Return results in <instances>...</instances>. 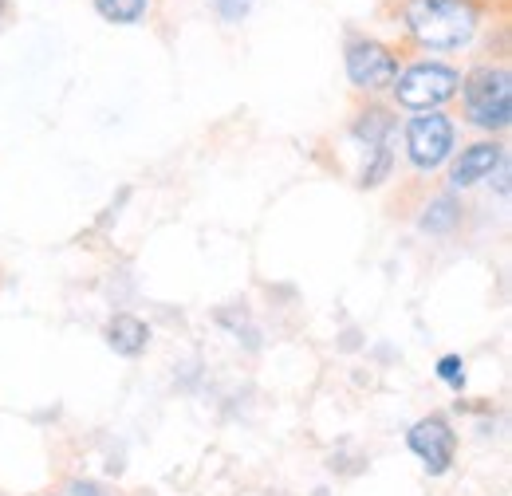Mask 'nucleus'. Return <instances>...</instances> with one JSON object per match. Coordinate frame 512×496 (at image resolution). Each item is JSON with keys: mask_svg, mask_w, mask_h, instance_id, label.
Instances as JSON below:
<instances>
[{"mask_svg": "<svg viewBox=\"0 0 512 496\" xmlns=\"http://www.w3.org/2000/svg\"><path fill=\"white\" fill-rule=\"evenodd\" d=\"M402 146H406V162L414 170L434 174L457 154V123L446 111H418L402 130Z\"/></svg>", "mask_w": 512, "mask_h": 496, "instance_id": "4", "label": "nucleus"}, {"mask_svg": "<svg viewBox=\"0 0 512 496\" xmlns=\"http://www.w3.org/2000/svg\"><path fill=\"white\" fill-rule=\"evenodd\" d=\"M402 32L426 52L465 48L481 28L477 0H402L398 4Z\"/></svg>", "mask_w": 512, "mask_h": 496, "instance_id": "1", "label": "nucleus"}, {"mask_svg": "<svg viewBox=\"0 0 512 496\" xmlns=\"http://www.w3.org/2000/svg\"><path fill=\"white\" fill-rule=\"evenodd\" d=\"M67 496H107V489L95 485V481H71V485H67Z\"/></svg>", "mask_w": 512, "mask_h": 496, "instance_id": "14", "label": "nucleus"}, {"mask_svg": "<svg viewBox=\"0 0 512 496\" xmlns=\"http://www.w3.org/2000/svg\"><path fill=\"white\" fill-rule=\"evenodd\" d=\"M351 134H355V142H363V146H367V154H371V150H379V146H394V115H390L386 107L367 103V111H359V115H355Z\"/></svg>", "mask_w": 512, "mask_h": 496, "instance_id": "9", "label": "nucleus"}, {"mask_svg": "<svg viewBox=\"0 0 512 496\" xmlns=\"http://www.w3.org/2000/svg\"><path fill=\"white\" fill-rule=\"evenodd\" d=\"M95 12L111 24H138L150 12V0H95Z\"/></svg>", "mask_w": 512, "mask_h": 496, "instance_id": "11", "label": "nucleus"}, {"mask_svg": "<svg viewBox=\"0 0 512 496\" xmlns=\"http://www.w3.org/2000/svg\"><path fill=\"white\" fill-rule=\"evenodd\" d=\"M438 378L453 386V390H461L465 386V363H461V355H442L438 359Z\"/></svg>", "mask_w": 512, "mask_h": 496, "instance_id": "12", "label": "nucleus"}, {"mask_svg": "<svg viewBox=\"0 0 512 496\" xmlns=\"http://www.w3.org/2000/svg\"><path fill=\"white\" fill-rule=\"evenodd\" d=\"M107 347L115 351V355H123V359H138L146 347H150V327H146V319H138V315H130V311H119L111 323H107Z\"/></svg>", "mask_w": 512, "mask_h": 496, "instance_id": "8", "label": "nucleus"}, {"mask_svg": "<svg viewBox=\"0 0 512 496\" xmlns=\"http://www.w3.org/2000/svg\"><path fill=\"white\" fill-rule=\"evenodd\" d=\"M4 8H8V0H0V16H4Z\"/></svg>", "mask_w": 512, "mask_h": 496, "instance_id": "15", "label": "nucleus"}, {"mask_svg": "<svg viewBox=\"0 0 512 496\" xmlns=\"http://www.w3.org/2000/svg\"><path fill=\"white\" fill-rule=\"evenodd\" d=\"M461 107H465V123L485 130V134H501L512 123V75L505 63H477L461 75Z\"/></svg>", "mask_w": 512, "mask_h": 496, "instance_id": "2", "label": "nucleus"}, {"mask_svg": "<svg viewBox=\"0 0 512 496\" xmlns=\"http://www.w3.org/2000/svg\"><path fill=\"white\" fill-rule=\"evenodd\" d=\"M249 8H253V0H213V12H217L225 24L245 20V16H249Z\"/></svg>", "mask_w": 512, "mask_h": 496, "instance_id": "13", "label": "nucleus"}, {"mask_svg": "<svg viewBox=\"0 0 512 496\" xmlns=\"http://www.w3.org/2000/svg\"><path fill=\"white\" fill-rule=\"evenodd\" d=\"M457 221H461V201H457L453 193L430 197L426 217H422V229H426V233H449V229H457Z\"/></svg>", "mask_w": 512, "mask_h": 496, "instance_id": "10", "label": "nucleus"}, {"mask_svg": "<svg viewBox=\"0 0 512 496\" xmlns=\"http://www.w3.org/2000/svg\"><path fill=\"white\" fill-rule=\"evenodd\" d=\"M457 87H461V71L457 67H449L442 60H418L398 71L390 95H394L398 107L418 115V111H442L446 103L457 99Z\"/></svg>", "mask_w": 512, "mask_h": 496, "instance_id": "3", "label": "nucleus"}, {"mask_svg": "<svg viewBox=\"0 0 512 496\" xmlns=\"http://www.w3.org/2000/svg\"><path fill=\"white\" fill-rule=\"evenodd\" d=\"M449 193H461V189H473L481 182H489L501 162H505V146L497 138H481V142H469L461 146L457 158H449Z\"/></svg>", "mask_w": 512, "mask_h": 496, "instance_id": "7", "label": "nucleus"}, {"mask_svg": "<svg viewBox=\"0 0 512 496\" xmlns=\"http://www.w3.org/2000/svg\"><path fill=\"white\" fill-rule=\"evenodd\" d=\"M406 445H410V453L422 461V469L430 477H446L453 457H457V434H453V426H449L442 414L418 418L406 430Z\"/></svg>", "mask_w": 512, "mask_h": 496, "instance_id": "6", "label": "nucleus"}, {"mask_svg": "<svg viewBox=\"0 0 512 496\" xmlns=\"http://www.w3.org/2000/svg\"><path fill=\"white\" fill-rule=\"evenodd\" d=\"M347 79L363 95H383L398 79V52L375 36L351 40L347 44Z\"/></svg>", "mask_w": 512, "mask_h": 496, "instance_id": "5", "label": "nucleus"}]
</instances>
